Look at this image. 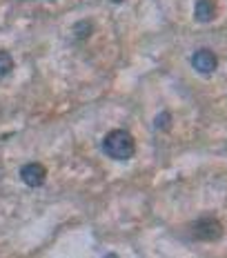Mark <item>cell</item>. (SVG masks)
Returning <instances> with one entry per match:
<instances>
[{
	"label": "cell",
	"instance_id": "obj_1",
	"mask_svg": "<svg viewBox=\"0 0 227 258\" xmlns=\"http://www.w3.org/2000/svg\"><path fill=\"white\" fill-rule=\"evenodd\" d=\"M102 149L114 160H127L136 154V141L125 129H111L102 138Z\"/></svg>",
	"mask_w": 227,
	"mask_h": 258
},
{
	"label": "cell",
	"instance_id": "obj_2",
	"mask_svg": "<svg viewBox=\"0 0 227 258\" xmlns=\"http://www.w3.org/2000/svg\"><path fill=\"white\" fill-rule=\"evenodd\" d=\"M189 232H192V236L196 240L214 243V240H220V236H223V225L212 216H203V218L194 220L192 227H189Z\"/></svg>",
	"mask_w": 227,
	"mask_h": 258
},
{
	"label": "cell",
	"instance_id": "obj_3",
	"mask_svg": "<svg viewBox=\"0 0 227 258\" xmlns=\"http://www.w3.org/2000/svg\"><path fill=\"white\" fill-rule=\"evenodd\" d=\"M192 67L196 69L198 74L209 76V74L216 72V67H218V58H216V53L212 49H198V51H194V56H192Z\"/></svg>",
	"mask_w": 227,
	"mask_h": 258
},
{
	"label": "cell",
	"instance_id": "obj_4",
	"mask_svg": "<svg viewBox=\"0 0 227 258\" xmlns=\"http://www.w3.org/2000/svg\"><path fill=\"white\" fill-rule=\"evenodd\" d=\"M45 178H47V169L40 163H27L20 169V180L27 187H40L45 182Z\"/></svg>",
	"mask_w": 227,
	"mask_h": 258
},
{
	"label": "cell",
	"instance_id": "obj_5",
	"mask_svg": "<svg viewBox=\"0 0 227 258\" xmlns=\"http://www.w3.org/2000/svg\"><path fill=\"white\" fill-rule=\"evenodd\" d=\"M214 16H216L214 0H196V5H194V18L198 23H212Z\"/></svg>",
	"mask_w": 227,
	"mask_h": 258
},
{
	"label": "cell",
	"instance_id": "obj_6",
	"mask_svg": "<svg viewBox=\"0 0 227 258\" xmlns=\"http://www.w3.org/2000/svg\"><path fill=\"white\" fill-rule=\"evenodd\" d=\"M12 69H14V58H12V53L0 49V78L7 76V74H12Z\"/></svg>",
	"mask_w": 227,
	"mask_h": 258
},
{
	"label": "cell",
	"instance_id": "obj_7",
	"mask_svg": "<svg viewBox=\"0 0 227 258\" xmlns=\"http://www.w3.org/2000/svg\"><path fill=\"white\" fill-rule=\"evenodd\" d=\"M91 31H94V25H91L89 20H80V23L76 25V29H74V36L78 40H85L91 34Z\"/></svg>",
	"mask_w": 227,
	"mask_h": 258
},
{
	"label": "cell",
	"instance_id": "obj_8",
	"mask_svg": "<svg viewBox=\"0 0 227 258\" xmlns=\"http://www.w3.org/2000/svg\"><path fill=\"white\" fill-rule=\"evenodd\" d=\"M154 125H156V129H158V132H169V127H172V116L167 114V111H163V114L156 116Z\"/></svg>",
	"mask_w": 227,
	"mask_h": 258
}]
</instances>
